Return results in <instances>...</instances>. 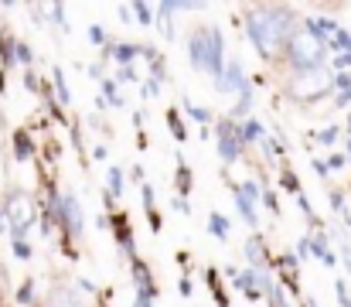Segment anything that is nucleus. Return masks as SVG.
Listing matches in <instances>:
<instances>
[{
  "mask_svg": "<svg viewBox=\"0 0 351 307\" xmlns=\"http://www.w3.org/2000/svg\"><path fill=\"white\" fill-rule=\"evenodd\" d=\"M245 31L263 58H276L293 41V10L290 7H252L245 14Z\"/></svg>",
  "mask_w": 351,
  "mask_h": 307,
  "instance_id": "f257e3e1",
  "label": "nucleus"
},
{
  "mask_svg": "<svg viewBox=\"0 0 351 307\" xmlns=\"http://www.w3.org/2000/svg\"><path fill=\"white\" fill-rule=\"evenodd\" d=\"M188 55H191V65L222 79L226 72V45H222V31L219 27H195L191 38H188Z\"/></svg>",
  "mask_w": 351,
  "mask_h": 307,
  "instance_id": "f03ea898",
  "label": "nucleus"
},
{
  "mask_svg": "<svg viewBox=\"0 0 351 307\" xmlns=\"http://www.w3.org/2000/svg\"><path fill=\"white\" fill-rule=\"evenodd\" d=\"M324 58H328V45H321V41L311 38L307 31L293 34V41H290V48H287V62L297 69V76H304V72H321Z\"/></svg>",
  "mask_w": 351,
  "mask_h": 307,
  "instance_id": "7ed1b4c3",
  "label": "nucleus"
},
{
  "mask_svg": "<svg viewBox=\"0 0 351 307\" xmlns=\"http://www.w3.org/2000/svg\"><path fill=\"white\" fill-rule=\"evenodd\" d=\"M331 86H335V79H328L324 72H304V76L290 79V96L297 102H314L321 100Z\"/></svg>",
  "mask_w": 351,
  "mask_h": 307,
  "instance_id": "20e7f679",
  "label": "nucleus"
},
{
  "mask_svg": "<svg viewBox=\"0 0 351 307\" xmlns=\"http://www.w3.org/2000/svg\"><path fill=\"white\" fill-rule=\"evenodd\" d=\"M34 222V205L24 192H10L7 198V229L14 232V239H24L27 225Z\"/></svg>",
  "mask_w": 351,
  "mask_h": 307,
  "instance_id": "39448f33",
  "label": "nucleus"
},
{
  "mask_svg": "<svg viewBox=\"0 0 351 307\" xmlns=\"http://www.w3.org/2000/svg\"><path fill=\"white\" fill-rule=\"evenodd\" d=\"M55 218H58L62 232H69V236H82V205H79V198H75L72 192L55 195Z\"/></svg>",
  "mask_w": 351,
  "mask_h": 307,
  "instance_id": "423d86ee",
  "label": "nucleus"
},
{
  "mask_svg": "<svg viewBox=\"0 0 351 307\" xmlns=\"http://www.w3.org/2000/svg\"><path fill=\"white\" fill-rule=\"evenodd\" d=\"M242 147H245L242 126H235L232 120H222V123H219V154H222V161L235 164V161L242 157Z\"/></svg>",
  "mask_w": 351,
  "mask_h": 307,
  "instance_id": "0eeeda50",
  "label": "nucleus"
},
{
  "mask_svg": "<svg viewBox=\"0 0 351 307\" xmlns=\"http://www.w3.org/2000/svg\"><path fill=\"white\" fill-rule=\"evenodd\" d=\"M219 89H222V93H239V96L249 93V79H245V72H242L239 62H229V65H226V72H222V79H219Z\"/></svg>",
  "mask_w": 351,
  "mask_h": 307,
  "instance_id": "6e6552de",
  "label": "nucleus"
},
{
  "mask_svg": "<svg viewBox=\"0 0 351 307\" xmlns=\"http://www.w3.org/2000/svg\"><path fill=\"white\" fill-rule=\"evenodd\" d=\"M235 205H239V212H242V218H245V222H249V225L256 229V222H259V215H256V205L249 202V198H245V195H242L239 188H235Z\"/></svg>",
  "mask_w": 351,
  "mask_h": 307,
  "instance_id": "1a4fd4ad",
  "label": "nucleus"
},
{
  "mask_svg": "<svg viewBox=\"0 0 351 307\" xmlns=\"http://www.w3.org/2000/svg\"><path fill=\"white\" fill-rule=\"evenodd\" d=\"M263 137H266V133H263V123H259V120H245V123H242V140H245V144H259Z\"/></svg>",
  "mask_w": 351,
  "mask_h": 307,
  "instance_id": "9d476101",
  "label": "nucleus"
},
{
  "mask_svg": "<svg viewBox=\"0 0 351 307\" xmlns=\"http://www.w3.org/2000/svg\"><path fill=\"white\" fill-rule=\"evenodd\" d=\"M140 52H147V48H136V45H117V48H113V58H117L119 65H130Z\"/></svg>",
  "mask_w": 351,
  "mask_h": 307,
  "instance_id": "9b49d317",
  "label": "nucleus"
},
{
  "mask_svg": "<svg viewBox=\"0 0 351 307\" xmlns=\"http://www.w3.org/2000/svg\"><path fill=\"white\" fill-rule=\"evenodd\" d=\"M311 249H314V253H317L328 266H335V253L328 249V239H324V236H314V239H311Z\"/></svg>",
  "mask_w": 351,
  "mask_h": 307,
  "instance_id": "f8f14e48",
  "label": "nucleus"
},
{
  "mask_svg": "<svg viewBox=\"0 0 351 307\" xmlns=\"http://www.w3.org/2000/svg\"><path fill=\"white\" fill-rule=\"evenodd\" d=\"M154 10H157V7H147V3H130V14H136V21H140L143 27L150 24V17H154Z\"/></svg>",
  "mask_w": 351,
  "mask_h": 307,
  "instance_id": "ddd939ff",
  "label": "nucleus"
},
{
  "mask_svg": "<svg viewBox=\"0 0 351 307\" xmlns=\"http://www.w3.org/2000/svg\"><path fill=\"white\" fill-rule=\"evenodd\" d=\"M14 154H17V161H27V154H31L27 133H17V137H14Z\"/></svg>",
  "mask_w": 351,
  "mask_h": 307,
  "instance_id": "4468645a",
  "label": "nucleus"
},
{
  "mask_svg": "<svg viewBox=\"0 0 351 307\" xmlns=\"http://www.w3.org/2000/svg\"><path fill=\"white\" fill-rule=\"evenodd\" d=\"M331 48H335L338 55H345V52H351V34L345 31V27H341V31H338V34L331 38Z\"/></svg>",
  "mask_w": 351,
  "mask_h": 307,
  "instance_id": "2eb2a0df",
  "label": "nucleus"
},
{
  "mask_svg": "<svg viewBox=\"0 0 351 307\" xmlns=\"http://www.w3.org/2000/svg\"><path fill=\"white\" fill-rule=\"evenodd\" d=\"M48 307H79V301H75V294H69V291H55V297H51Z\"/></svg>",
  "mask_w": 351,
  "mask_h": 307,
  "instance_id": "dca6fc26",
  "label": "nucleus"
},
{
  "mask_svg": "<svg viewBox=\"0 0 351 307\" xmlns=\"http://www.w3.org/2000/svg\"><path fill=\"white\" fill-rule=\"evenodd\" d=\"M208 229H212V236H219V239L229 236V222H226L222 215H212V218H208Z\"/></svg>",
  "mask_w": 351,
  "mask_h": 307,
  "instance_id": "f3484780",
  "label": "nucleus"
},
{
  "mask_svg": "<svg viewBox=\"0 0 351 307\" xmlns=\"http://www.w3.org/2000/svg\"><path fill=\"white\" fill-rule=\"evenodd\" d=\"M55 93L62 96V106H69V86H65V76L55 72Z\"/></svg>",
  "mask_w": 351,
  "mask_h": 307,
  "instance_id": "a211bd4d",
  "label": "nucleus"
},
{
  "mask_svg": "<svg viewBox=\"0 0 351 307\" xmlns=\"http://www.w3.org/2000/svg\"><path fill=\"white\" fill-rule=\"evenodd\" d=\"M110 192H113V195L123 192V171H119V168H110Z\"/></svg>",
  "mask_w": 351,
  "mask_h": 307,
  "instance_id": "6ab92c4d",
  "label": "nucleus"
},
{
  "mask_svg": "<svg viewBox=\"0 0 351 307\" xmlns=\"http://www.w3.org/2000/svg\"><path fill=\"white\" fill-rule=\"evenodd\" d=\"M14 55H17V62H24V65H31V62H34V55H31V48H27V45H14Z\"/></svg>",
  "mask_w": 351,
  "mask_h": 307,
  "instance_id": "aec40b11",
  "label": "nucleus"
},
{
  "mask_svg": "<svg viewBox=\"0 0 351 307\" xmlns=\"http://www.w3.org/2000/svg\"><path fill=\"white\" fill-rule=\"evenodd\" d=\"M14 256H17V260H27V256H31V246H27V239H14Z\"/></svg>",
  "mask_w": 351,
  "mask_h": 307,
  "instance_id": "412c9836",
  "label": "nucleus"
},
{
  "mask_svg": "<svg viewBox=\"0 0 351 307\" xmlns=\"http://www.w3.org/2000/svg\"><path fill=\"white\" fill-rule=\"evenodd\" d=\"M335 89H338V93H351V76L348 72H338V76H335Z\"/></svg>",
  "mask_w": 351,
  "mask_h": 307,
  "instance_id": "4be33fe9",
  "label": "nucleus"
},
{
  "mask_svg": "<svg viewBox=\"0 0 351 307\" xmlns=\"http://www.w3.org/2000/svg\"><path fill=\"white\" fill-rule=\"evenodd\" d=\"M103 89H106V100L113 102V106H123V100H119V93H117V86H113V82H110V79H106V82H103Z\"/></svg>",
  "mask_w": 351,
  "mask_h": 307,
  "instance_id": "5701e85b",
  "label": "nucleus"
},
{
  "mask_svg": "<svg viewBox=\"0 0 351 307\" xmlns=\"http://www.w3.org/2000/svg\"><path fill=\"white\" fill-rule=\"evenodd\" d=\"M31 291H34V284L27 280V284L21 287V297H17V301H21V304H31Z\"/></svg>",
  "mask_w": 351,
  "mask_h": 307,
  "instance_id": "b1692460",
  "label": "nucleus"
},
{
  "mask_svg": "<svg viewBox=\"0 0 351 307\" xmlns=\"http://www.w3.org/2000/svg\"><path fill=\"white\" fill-rule=\"evenodd\" d=\"M338 301H341V307H351V297H348V287L338 280Z\"/></svg>",
  "mask_w": 351,
  "mask_h": 307,
  "instance_id": "393cba45",
  "label": "nucleus"
},
{
  "mask_svg": "<svg viewBox=\"0 0 351 307\" xmlns=\"http://www.w3.org/2000/svg\"><path fill=\"white\" fill-rule=\"evenodd\" d=\"M188 113H191V120H198V123H208V113H205V109H198V106H191Z\"/></svg>",
  "mask_w": 351,
  "mask_h": 307,
  "instance_id": "a878e982",
  "label": "nucleus"
},
{
  "mask_svg": "<svg viewBox=\"0 0 351 307\" xmlns=\"http://www.w3.org/2000/svg\"><path fill=\"white\" fill-rule=\"evenodd\" d=\"M89 38H93L96 45H103V41H106V34H103V27H89Z\"/></svg>",
  "mask_w": 351,
  "mask_h": 307,
  "instance_id": "bb28decb",
  "label": "nucleus"
},
{
  "mask_svg": "<svg viewBox=\"0 0 351 307\" xmlns=\"http://www.w3.org/2000/svg\"><path fill=\"white\" fill-rule=\"evenodd\" d=\"M317 140H321V144H335V140H338V130H324Z\"/></svg>",
  "mask_w": 351,
  "mask_h": 307,
  "instance_id": "cd10ccee",
  "label": "nucleus"
},
{
  "mask_svg": "<svg viewBox=\"0 0 351 307\" xmlns=\"http://www.w3.org/2000/svg\"><path fill=\"white\" fill-rule=\"evenodd\" d=\"M335 65H338V69H348V65H351V52L338 55V58H335Z\"/></svg>",
  "mask_w": 351,
  "mask_h": 307,
  "instance_id": "c85d7f7f",
  "label": "nucleus"
},
{
  "mask_svg": "<svg viewBox=\"0 0 351 307\" xmlns=\"http://www.w3.org/2000/svg\"><path fill=\"white\" fill-rule=\"evenodd\" d=\"M341 164H345V157H341V154H335V157L328 161V168H341Z\"/></svg>",
  "mask_w": 351,
  "mask_h": 307,
  "instance_id": "c756f323",
  "label": "nucleus"
},
{
  "mask_svg": "<svg viewBox=\"0 0 351 307\" xmlns=\"http://www.w3.org/2000/svg\"><path fill=\"white\" fill-rule=\"evenodd\" d=\"M7 225V208H0V229Z\"/></svg>",
  "mask_w": 351,
  "mask_h": 307,
  "instance_id": "7c9ffc66",
  "label": "nucleus"
},
{
  "mask_svg": "<svg viewBox=\"0 0 351 307\" xmlns=\"http://www.w3.org/2000/svg\"><path fill=\"white\" fill-rule=\"evenodd\" d=\"M345 263H348V270H351V249L345 246Z\"/></svg>",
  "mask_w": 351,
  "mask_h": 307,
  "instance_id": "2f4dec72",
  "label": "nucleus"
},
{
  "mask_svg": "<svg viewBox=\"0 0 351 307\" xmlns=\"http://www.w3.org/2000/svg\"><path fill=\"white\" fill-rule=\"evenodd\" d=\"M348 161H351V140H348Z\"/></svg>",
  "mask_w": 351,
  "mask_h": 307,
  "instance_id": "473e14b6",
  "label": "nucleus"
},
{
  "mask_svg": "<svg viewBox=\"0 0 351 307\" xmlns=\"http://www.w3.org/2000/svg\"><path fill=\"white\" fill-rule=\"evenodd\" d=\"M348 133H351V120H348Z\"/></svg>",
  "mask_w": 351,
  "mask_h": 307,
  "instance_id": "72a5a7b5",
  "label": "nucleus"
}]
</instances>
